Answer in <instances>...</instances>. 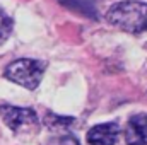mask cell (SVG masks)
Wrapping results in <instances>:
<instances>
[{"label": "cell", "mask_w": 147, "mask_h": 145, "mask_svg": "<svg viewBox=\"0 0 147 145\" xmlns=\"http://www.w3.org/2000/svg\"><path fill=\"white\" fill-rule=\"evenodd\" d=\"M106 21L127 33H147V3L132 0L118 2L108 9Z\"/></svg>", "instance_id": "6da1fadb"}, {"label": "cell", "mask_w": 147, "mask_h": 145, "mask_svg": "<svg viewBox=\"0 0 147 145\" xmlns=\"http://www.w3.org/2000/svg\"><path fill=\"white\" fill-rule=\"evenodd\" d=\"M46 68L45 62L39 60H31V58H22L16 60L7 65L5 68V77L26 89H36L43 79V73Z\"/></svg>", "instance_id": "7a4b0ae2"}, {"label": "cell", "mask_w": 147, "mask_h": 145, "mask_svg": "<svg viewBox=\"0 0 147 145\" xmlns=\"http://www.w3.org/2000/svg\"><path fill=\"white\" fill-rule=\"evenodd\" d=\"M0 118L3 123L17 133H31L38 128V116L29 108H17V106H0Z\"/></svg>", "instance_id": "3957f363"}, {"label": "cell", "mask_w": 147, "mask_h": 145, "mask_svg": "<svg viewBox=\"0 0 147 145\" xmlns=\"http://www.w3.org/2000/svg\"><path fill=\"white\" fill-rule=\"evenodd\" d=\"M120 137V126L116 123L96 125L87 132V142L91 145H115Z\"/></svg>", "instance_id": "277c9868"}, {"label": "cell", "mask_w": 147, "mask_h": 145, "mask_svg": "<svg viewBox=\"0 0 147 145\" xmlns=\"http://www.w3.org/2000/svg\"><path fill=\"white\" fill-rule=\"evenodd\" d=\"M127 145H147V114H135L125 128Z\"/></svg>", "instance_id": "5b68a950"}, {"label": "cell", "mask_w": 147, "mask_h": 145, "mask_svg": "<svg viewBox=\"0 0 147 145\" xmlns=\"http://www.w3.org/2000/svg\"><path fill=\"white\" fill-rule=\"evenodd\" d=\"M45 121H46L48 128H51V130H58V128H67L69 125H72V123H74L72 118H58V116H55V114H51V113H48V114H46Z\"/></svg>", "instance_id": "8992f818"}, {"label": "cell", "mask_w": 147, "mask_h": 145, "mask_svg": "<svg viewBox=\"0 0 147 145\" xmlns=\"http://www.w3.org/2000/svg\"><path fill=\"white\" fill-rule=\"evenodd\" d=\"M12 33V19L0 9V44Z\"/></svg>", "instance_id": "52a82bcc"}, {"label": "cell", "mask_w": 147, "mask_h": 145, "mask_svg": "<svg viewBox=\"0 0 147 145\" xmlns=\"http://www.w3.org/2000/svg\"><path fill=\"white\" fill-rule=\"evenodd\" d=\"M45 145H79V140L74 135H58L48 138Z\"/></svg>", "instance_id": "ba28073f"}]
</instances>
